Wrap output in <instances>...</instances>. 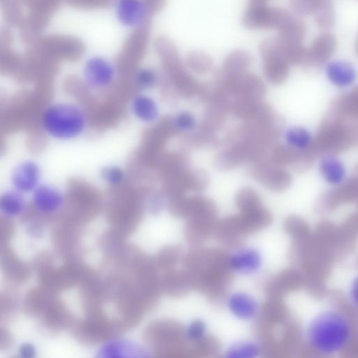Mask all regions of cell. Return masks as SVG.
<instances>
[{"label": "cell", "mask_w": 358, "mask_h": 358, "mask_svg": "<svg viewBox=\"0 0 358 358\" xmlns=\"http://www.w3.org/2000/svg\"><path fill=\"white\" fill-rule=\"evenodd\" d=\"M357 142L358 121L331 108L319 127L313 145L320 156L345 152Z\"/></svg>", "instance_id": "3957f363"}, {"label": "cell", "mask_w": 358, "mask_h": 358, "mask_svg": "<svg viewBox=\"0 0 358 358\" xmlns=\"http://www.w3.org/2000/svg\"><path fill=\"white\" fill-rule=\"evenodd\" d=\"M331 108L348 118L358 121V86L335 99Z\"/></svg>", "instance_id": "cb8c5ba5"}, {"label": "cell", "mask_w": 358, "mask_h": 358, "mask_svg": "<svg viewBox=\"0 0 358 358\" xmlns=\"http://www.w3.org/2000/svg\"><path fill=\"white\" fill-rule=\"evenodd\" d=\"M187 64L194 72L206 73L211 70L213 62L208 57L202 54H192L187 58Z\"/></svg>", "instance_id": "836d02e7"}, {"label": "cell", "mask_w": 358, "mask_h": 358, "mask_svg": "<svg viewBox=\"0 0 358 358\" xmlns=\"http://www.w3.org/2000/svg\"><path fill=\"white\" fill-rule=\"evenodd\" d=\"M66 203L65 194L50 183H41L31 194V205L37 213L52 215L64 209Z\"/></svg>", "instance_id": "30bf717a"}, {"label": "cell", "mask_w": 358, "mask_h": 358, "mask_svg": "<svg viewBox=\"0 0 358 358\" xmlns=\"http://www.w3.org/2000/svg\"><path fill=\"white\" fill-rule=\"evenodd\" d=\"M264 71L266 79L274 85H280L288 77L289 64L279 50L278 44L267 45L262 50Z\"/></svg>", "instance_id": "7c38bea8"}, {"label": "cell", "mask_w": 358, "mask_h": 358, "mask_svg": "<svg viewBox=\"0 0 358 358\" xmlns=\"http://www.w3.org/2000/svg\"><path fill=\"white\" fill-rule=\"evenodd\" d=\"M151 13L158 11L164 4V0H143Z\"/></svg>", "instance_id": "b9f144b4"}, {"label": "cell", "mask_w": 358, "mask_h": 358, "mask_svg": "<svg viewBox=\"0 0 358 358\" xmlns=\"http://www.w3.org/2000/svg\"><path fill=\"white\" fill-rule=\"evenodd\" d=\"M39 127L48 138L69 142L82 137L89 127V117L79 103L69 101L52 102L43 109Z\"/></svg>", "instance_id": "7a4b0ae2"}, {"label": "cell", "mask_w": 358, "mask_h": 358, "mask_svg": "<svg viewBox=\"0 0 358 358\" xmlns=\"http://www.w3.org/2000/svg\"><path fill=\"white\" fill-rule=\"evenodd\" d=\"M69 5L85 10H93L106 8L115 0H64Z\"/></svg>", "instance_id": "74e56055"}, {"label": "cell", "mask_w": 358, "mask_h": 358, "mask_svg": "<svg viewBox=\"0 0 358 358\" xmlns=\"http://www.w3.org/2000/svg\"><path fill=\"white\" fill-rule=\"evenodd\" d=\"M216 131L200 124L190 132L184 134L181 144L190 148L213 147L220 143Z\"/></svg>", "instance_id": "603a6c76"}, {"label": "cell", "mask_w": 358, "mask_h": 358, "mask_svg": "<svg viewBox=\"0 0 358 358\" xmlns=\"http://www.w3.org/2000/svg\"><path fill=\"white\" fill-rule=\"evenodd\" d=\"M313 302L301 327L304 344L317 355L338 357L352 343V321L344 310L331 302L317 298H313Z\"/></svg>", "instance_id": "6da1fadb"}, {"label": "cell", "mask_w": 358, "mask_h": 358, "mask_svg": "<svg viewBox=\"0 0 358 358\" xmlns=\"http://www.w3.org/2000/svg\"><path fill=\"white\" fill-rule=\"evenodd\" d=\"M206 327L203 322L196 320L192 322L185 331V336L192 341H201L205 336Z\"/></svg>", "instance_id": "ab89813d"}, {"label": "cell", "mask_w": 358, "mask_h": 358, "mask_svg": "<svg viewBox=\"0 0 358 358\" xmlns=\"http://www.w3.org/2000/svg\"><path fill=\"white\" fill-rule=\"evenodd\" d=\"M115 13L119 22L134 30L148 27L152 14L143 0H115Z\"/></svg>", "instance_id": "8fae6325"}, {"label": "cell", "mask_w": 358, "mask_h": 358, "mask_svg": "<svg viewBox=\"0 0 358 358\" xmlns=\"http://www.w3.org/2000/svg\"><path fill=\"white\" fill-rule=\"evenodd\" d=\"M314 15L315 23L319 28L327 29L332 27L335 22L332 1L325 0Z\"/></svg>", "instance_id": "d6a6232c"}, {"label": "cell", "mask_w": 358, "mask_h": 358, "mask_svg": "<svg viewBox=\"0 0 358 358\" xmlns=\"http://www.w3.org/2000/svg\"><path fill=\"white\" fill-rule=\"evenodd\" d=\"M0 5L6 24L19 27L24 18L20 0H0Z\"/></svg>", "instance_id": "f1b7e54d"}, {"label": "cell", "mask_w": 358, "mask_h": 358, "mask_svg": "<svg viewBox=\"0 0 358 358\" xmlns=\"http://www.w3.org/2000/svg\"><path fill=\"white\" fill-rule=\"evenodd\" d=\"M336 47V38L332 34L324 33L319 35L307 49L303 64L308 66L324 64L331 57Z\"/></svg>", "instance_id": "4fadbf2b"}, {"label": "cell", "mask_w": 358, "mask_h": 358, "mask_svg": "<svg viewBox=\"0 0 358 358\" xmlns=\"http://www.w3.org/2000/svg\"><path fill=\"white\" fill-rule=\"evenodd\" d=\"M325 0H292L293 8L303 15L314 14Z\"/></svg>", "instance_id": "8d00e7d4"}, {"label": "cell", "mask_w": 358, "mask_h": 358, "mask_svg": "<svg viewBox=\"0 0 358 358\" xmlns=\"http://www.w3.org/2000/svg\"><path fill=\"white\" fill-rule=\"evenodd\" d=\"M230 111L244 122L259 120L273 113L262 100L239 98L231 101Z\"/></svg>", "instance_id": "9a60e30c"}, {"label": "cell", "mask_w": 358, "mask_h": 358, "mask_svg": "<svg viewBox=\"0 0 358 358\" xmlns=\"http://www.w3.org/2000/svg\"><path fill=\"white\" fill-rule=\"evenodd\" d=\"M131 80L138 92H144L156 87L160 79L155 70L148 67H138L132 72Z\"/></svg>", "instance_id": "d4e9b609"}, {"label": "cell", "mask_w": 358, "mask_h": 358, "mask_svg": "<svg viewBox=\"0 0 358 358\" xmlns=\"http://www.w3.org/2000/svg\"><path fill=\"white\" fill-rule=\"evenodd\" d=\"M146 352L140 345L128 341H110L98 352L99 356L102 357H145Z\"/></svg>", "instance_id": "ffe728a7"}, {"label": "cell", "mask_w": 358, "mask_h": 358, "mask_svg": "<svg viewBox=\"0 0 358 358\" xmlns=\"http://www.w3.org/2000/svg\"><path fill=\"white\" fill-rule=\"evenodd\" d=\"M174 123L178 133H188L196 127V120L189 112H181L173 117Z\"/></svg>", "instance_id": "d590c367"}, {"label": "cell", "mask_w": 358, "mask_h": 358, "mask_svg": "<svg viewBox=\"0 0 358 358\" xmlns=\"http://www.w3.org/2000/svg\"><path fill=\"white\" fill-rule=\"evenodd\" d=\"M250 64V58L243 52H236L226 59L223 67L222 74L225 76H234L244 73Z\"/></svg>", "instance_id": "83f0119b"}, {"label": "cell", "mask_w": 358, "mask_h": 358, "mask_svg": "<svg viewBox=\"0 0 358 358\" xmlns=\"http://www.w3.org/2000/svg\"><path fill=\"white\" fill-rule=\"evenodd\" d=\"M129 112L138 121L145 124L157 122L159 108L156 101L150 96L138 92L130 99Z\"/></svg>", "instance_id": "2e32d148"}, {"label": "cell", "mask_w": 358, "mask_h": 358, "mask_svg": "<svg viewBox=\"0 0 358 358\" xmlns=\"http://www.w3.org/2000/svg\"><path fill=\"white\" fill-rule=\"evenodd\" d=\"M259 352L257 345L252 343H241L231 346L227 351L228 357H254Z\"/></svg>", "instance_id": "e575fe53"}, {"label": "cell", "mask_w": 358, "mask_h": 358, "mask_svg": "<svg viewBox=\"0 0 358 358\" xmlns=\"http://www.w3.org/2000/svg\"><path fill=\"white\" fill-rule=\"evenodd\" d=\"M155 45L163 60L169 81L178 95L186 98L199 97L203 85L199 83L189 73L171 45L167 41L159 38Z\"/></svg>", "instance_id": "277c9868"}, {"label": "cell", "mask_w": 358, "mask_h": 358, "mask_svg": "<svg viewBox=\"0 0 358 358\" xmlns=\"http://www.w3.org/2000/svg\"><path fill=\"white\" fill-rule=\"evenodd\" d=\"M228 306L231 313L243 320L253 318L258 313L255 300L245 293H234L228 299Z\"/></svg>", "instance_id": "7402d4cb"}, {"label": "cell", "mask_w": 358, "mask_h": 358, "mask_svg": "<svg viewBox=\"0 0 358 358\" xmlns=\"http://www.w3.org/2000/svg\"><path fill=\"white\" fill-rule=\"evenodd\" d=\"M99 176L103 182L113 187L121 186L127 178L126 171L117 164H108L103 166Z\"/></svg>", "instance_id": "f546056e"}, {"label": "cell", "mask_w": 358, "mask_h": 358, "mask_svg": "<svg viewBox=\"0 0 358 358\" xmlns=\"http://www.w3.org/2000/svg\"><path fill=\"white\" fill-rule=\"evenodd\" d=\"M326 75L333 85L340 88L350 86L357 78L355 67L349 62L341 60L329 63L326 67Z\"/></svg>", "instance_id": "ac0fdd59"}, {"label": "cell", "mask_w": 358, "mask_h": 358, "mask_svg": "<svg viewBox=\"0 0 358 358\" xmlns=\"http://www.w3.org/2000/svg\"><path fill=\"white\" fill-rule=\"evenodd\" d=\"M20 352L24 357H32L34 354V349L29 344H24L20 348Z\"/></svg>", "instance_id": "7bdbcfd3"}, {"label": "cell", "mask_w": 358, "mask_h": 358, "mask_svg": "<svg viewBox=\"0 0 358 358\" xmlns=\"http://www.w3.org/2000/svg\"><path fill=\"white\" fill-rule=\"evenodd\" d=\"M287 144L296 150H303L310 148L313 143L314 137L310 132L301 127H292L285 133Z\"/></svg>", "instance_id": "4316f807"}, {"label": "cell", "mask_w": 358, "mask_h": 358, "mask_svg": "<svg viewBox=\"0 0 358 358\" xmlns=\"http://www.w3.org/2000/svg\"><path fill=\"white\" fill-rule=\"evenodd\" d=\"M28 13L50 20L59 8L62 0H20Z\"/></svg>", "instance_id": "484cf974"}, {"label": "cell", "mask_w": 358, "mask_h": 358, "mask_svg": "<svg viewBox=\"0 0 358 358\" xmlns=\"http://www.w3.org/2000/svg\"><path fill=\"white\" fill-rule=\"evenodd\" d=\"M249 175L257 182L273 192H281L292 183V175L267 157L251 164Z\"/></svg>", "instance_id": "52a82bcc"}, {"label": "cell", "mask_w": 358, "mask_h": 358, "mask_svg": "<svg viewBox=\"0 0 358 358\" xmlns=\"http://www.w3.org/2000/svg\"><path fill=\"white\" fill-rule=\"evenodd\" d=\"M346 297L348 303L358 309V272L350 277L347 284Z\"/></svg>", "instance_id": "f35d334b"}, {"label": "cell", "mask_w": 358, "mask_h": 358, "mask_svg": "<svg viewBox=\"0 0 358 358\" xmlns=\"http://www.w3.org/2000/svg\"><path fill=\"white\" fill-rule=\"evenodd\" d=\"M13 41L12 33L8 28L1 29L0 32V48H10Z\"/></svg>", "instance_id": "60d3db41"}, {"label": "cell", "mask_w": 358, "mask_h": 358, "mask_svg": "<svg viewBox=\"0 0 358 358\" xmlns=\"http://www.w3.org/2000/svg\"><path fill=\"white\" fill-rule=\"evenodd\" d=\"M236 201L241 212L248 211L262 206L258 193L251 187L240 189L236 195Z\"/></svg>", "instance_id": "1f68e13d"}, {"label": "cell", "mask_w": 358, "mask_h": 358, "mask_svg": "<svg viewBox=\"0 0 358 358\" xmlns=\"http://www.w3.org/2000/svg\"><path fill=\"white\" fill-rule=\"evenodd\" d=\"M36 45L51 57L76 59L85 52V45L74 36L63 34L43 36Z\"/></svg>", "instance_id": "ba28073f"}, {"label": "cell", "mask_w": 358, "mask_h": 358, "mask_svg": "<svg viewBox=\"0 0 358 358\" xmlns=\"http://www.w3.org/2000/svg\"><path fill=\"white\" fill-rule=\"evenodd\" d=\"M319 169L324 180L331 185L338 186L345 180V168L335 154L323 155Z\"/></svg>", "instance_id": "d6986e66"}, {"label": "cell", "mask_w": 358, "mask_h": 358, "mask_svg": "<svg viewBox=\"0 0 358 358\" xmlns=\"http://www.w3.org/2000/svg\"><path fill=\"white\" fill-rule=\"evenodd\" d=\"M215 83L235 99L262 100L266 93V87L262 80L257 76L248 73L234 76H225L222 73Z\"/></svg>", "instance_id": "8992f818"}, {"label": "cell", "mask_w": 358, "mask_h": 358, "mask_svg": "<svg viewBox=\"0 0 358 358\" xmlns=\"http://www.w3.org/2000/svg\"><path fill=\"white\" fill-rule=\"evenodd\" d=\"M27 207L24 194L12 187L0 196V211L6 218L22 215Z\"/></svg>", "instance_id": "44dd1931"}, {"label": "cell", "mask_w": 358, "mask_h": 358, "mask_svg": "<svg viewBox=\"0 0 358 358\" xmlns=\"http://www.w3.org/2000/svg\"><path fill=\"white\" fill-rule=\"evenodd\" d=\"M229 268L243 273L255 272L260 266L261 257L252 248L240 249L227 257Z\"/></svg>", "instance_id": "e0dca14e"}, {"label": "cell", "mask_w": 358, "mask_h": 358, "mask_svg": "<svg viewBox=\"0 0 358 358\" xmlns=\"http://www.w3.org/2000/svg\"><path fill=\"white\" fill-rule=\"evenodd\" d=\"M42 169L34 159L18 162L12 169L10 183L14 189L25 194H31L41 183Z\"/></svg>", "instance_id": "9c48e42d"}, {"label": "cell", "mask_w": 358, "mask_h": 358, "mask_svg": "<svg viewBox=\"0 0 358 358\" xmlns=\"http://www.w3.org/2000/svg\"><path fill=\"white\" fill-rule=\"evenodd\" d=\"M357 327H358V320H357Z\"/></svg>", "instance_id": "f6af8a7d"}, {"label": "cell", "mask_w": 358, "mask_h": 358, "mask_svg": "<svg viewBox=\"0 0 358 358\" xmlns=\"http://www.w3.org/2000/svg\"><path fill=\"white\" fill-rule=\"evenodd\" d=\"M148 36V27L134 30L124 41L116 64L126 61L138 62L146 51Z\"/></svg>", "instance_id": "5bb4252c"}, {"label": "cell", "mask_w": 358, "mask_h": 358, "mask_svg": "<svg viewBox=\"0 0 358 358\" xmlns=\"http://www.w3.org/2000/svg\"><path fill=\"white\" fill-rule=\"evenodd\" d=\"M297 150L288 144L275 145L269 155L270 159L280 166H292L296 157Z\"/></svg>", "instance_id": "4dcf8cb0"}, {"label": "cell", "mask_w": 358, "mask_h": 358, "mask_svg": "<svg viewBox=\"0 0 358 358\" xmlns=\"http://www.w3.org/2000/svg\"><path fill=\"white\" fill-rule=\"evenodd\" d=\"M355 51L358 56V36H357V38L356 43H355Z\"/></svg>", "instance_id": "ee69618b"}, {"label": "cell", "mask_w": 358, "mask_h": 358, "mask_svg": "<svg viewBox=\"0 0 358 358\" xmlns=\"http://www.w3.org/2000/svg\"><path fill=\"white\" fill-rule=\"evenodd\" d=\"M118 73L115 63L102 56H92L83 66L80 81L89 91L103 92L114 86Z\"/></svg>", "instance_id": "5b68a950"}]
</instances>
